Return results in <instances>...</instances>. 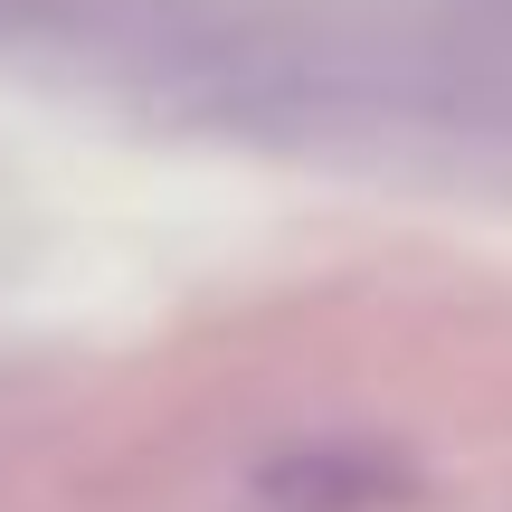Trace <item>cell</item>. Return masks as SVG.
Listing matches in <instances>:
<instances>
[{"instance_id":"6da1fadb","label":"cell","mask_w":512,"mask_h":512,"mask_svg":"<svg viewBox=\"0 0 512 512\" xmlns=\"http://www.w3.org/2000/svg\"><path fill=\"white\" fill-rule=\"evenodd\" d=\"M0 10H10V0H0Z\"/></svg>"}]
</instances>
